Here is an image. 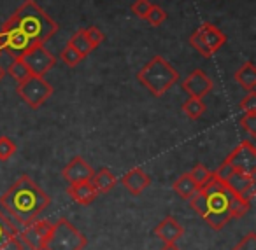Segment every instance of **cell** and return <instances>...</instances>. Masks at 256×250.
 I'll return each mask as SVG.
<instances>
[{
	"label": "cell",
	"mask_w": 256,
	"mask_h": 250,
	"mask_svg": "<svg viewBox=\"0 0 256 250\" xmlns=\"http://www.w3.org/2000/svg\"><path fill=\"white\" fill-rule=\"evenodd\" d=\"M0 56H2V49H0Z\"/></svg>",
	"instance_id": "cell-39"
},
{
	"label": "cell",
	"mask_w": 256,
	"mask_h": 250,
	"mask_svg": "<svg viewBox=\"0 0 256 250\" xmlns=\"http://www.w3.org/2000/svg\"><path fill=\"white\" fill-rule=\"evenodd\" d=\"M84 35H86V39H88V42L92 44L93 49H96V47L106 40V35H104L98 26H88V28H84Z\"/></svg>",
	"instance_id": "cell-30"
},
{
	"label": "cell",
	"mask_w": 256,
	"mask_h": 250,
	"mask_svg": "<svg viewBox=\"0 0 256 250\" xmlns=\"http://www.w3.org/2000/svg\"><path fill=\"white\" fill-rule=\"evenodd\" d=\"M18 147L9 137H0V161L6 163L16 154Z\"/></svg>",
	"instance_id": "cell-28"
},
{
	"label": "cell",
	"mask_w": 256,
	"mask_h": 250,
	"mask_svg": "<svg viewBox=\"0 0 256 250\" xmlns=\"http://www.w3.org/2000/svg\"><path fill=\"white\" fill-rule=\"evenodd\" d=\"M226 165H230L235 172L254 175L256 173V149L249 140H244L224 158Z\"/></svg>",
	"instance_id": "cell-8"
},
{
	"label": "cell",
	"mask_w": 256,
	"mask_h": 250,
	"mask_svg": "<svg viewBox=\"0 0 256 250\" xmlns=\"http://www.w3.org/2000/svg\"><path fill=\"white\" fill-rule=\"evenodd\" d=\"M238 109L242 112H254L256 110V91H249L238 103Z\"/></svg>",
	"instance_id": "cell-32"
},
{
	"label": "cell",
	"mask_w": 256,
	"mask_h": 250,
	"mask_svg": "<svg viewBox=\"0 0 256 250\" xmlns=\"http://www.w3.org/2000/svg\"><path fill=\"white\" fill-rule=\"evenodd\" d=\"M172 189L179 194V198H182V200H190V198L198 191V186H196L195 180L192 179V175L186 172V173H182V175L178 177V180L174 182Z\"/></svg>",
	"instance_id": "cell-20"
},
{
	"label": "cell",
	"mask_w": 256,
	"mask_h": 250,
	"mask_svg": "<svg viewBox=\"0 0 256 250\" xmlns=\"http://www.w3.org/2000/svg\"><path fill=\"white\" fill-rule=\"evenodd\" d=\"M67 194L72 201L79 205H92L98 198V191L92 184V180H82V182L68 184Z\"/></svg>",
	"instance_id": "cell-16"
},
{
	"label": "cell",
	"mask_w": 256,
	"mask_h": 250,
	"mask_svg": "<svg viewBox=\"0 0 256 250\" xmlns=\"http://www.w3.org/2000/svg\"><path fill=\"white\" fill-rule=\"evenodd\" d=\"M60 58H62V61L67 65V67H78V65L84 60V56H82V54L79 53L76 47H72L68 42H67V46L64 47V51H62Z\"/></svg>",
	"instance_id": "cell-26"
},
{
	"label": "cell",
	"mask_w": 256,
	"mask_h": 250,
	"mask_svg": "<svg viewBox=\"0 0 256 250\" xmlns=\"http://www.w3.org/2000/svg\"><path fill=\"white\" fill-rule=\"evenodd\" d=\"M214 88V82L210 81V77L204 70L196 68L193 70L188 77L182 81V91L188 93L193 98H204L206 95H209Z\"/></svg>",
	"instance_id": "cell-11"
},
{
	"label": "cell",
	"mask_w": 256,
	"mask_h": 250,
	"mask_svg": "<svg viewBox=\"0 0 256 250\" xmlns=\"http://www.w3.org/2000/svg\"><path fill=\"white\" fill-rule=\"evenodd\" d=\"M151 2L150 0H136L132 4V12L137 16V18H140V19H144L146 18V14H148V11H150V7H151Z\"/></svg>",
	"instance_id": "cell-33"
},
{
	"label": "cell",
	"mask_w": 256,
	"mask_h": 250,
	"mask_svg": "<svg viewBox=\"0 0 256 250\" xmlns=\"http://www.w3.org/2000/svg\"><path fill=\"white\" fill-rule=\"evenodd\" d=\"M53 86L40 75H28L25 81L16 84V95L30 107V109H39L48 98L53 95Z\"/></svg>",
	"instance_id": "cell-6"
},
{
	"label": "cell",
	"mask_w": 256,
	"mask_h": 250,
	"mask_svg": "<svg viewBox=\"0 0 256 250\" xmlns=\"http://www.w3.org/2000/svg\"><path fill=\"white\" fill-rule=\"evenodd\" d=\"M190 44H192V47L196 51V53H200L204 58H210V54H209V51L206 49V46L202 44V40H200V37H198V33L196 32H193L192 35H190Z\"/></svg>",
	"instance_id": "cell-35"
},
{
	"label": "cell",
	"mask_w": 256,
	"mask_h": 250,
	"mask_svg": "<svg viewBox=\"0 0 256 250\" xmlns=\"http://www.w3.org/2000/svg\"><path fill=\"white\" fill-rule=\"evenodd\" d=\"M154 235L164 243H178L184 235V229L179 224L178 219L172 217V215H167V217L158 222V226L154 228Z\"/></svg>",
	"instance_id": "cell-14"
},
{
	"label": "cell",
	"mask_w": 256,
	"mask_h": 250,
	"mask_svg": "<svg viewBox=\"0 0 256 250\" xmlns=\"http://www.w3.org/2000/svg\"><path fill=\"white\" fill-rule=\"evenodd\" d=\"M9 75H11L12 79H14L16 82H22V81H25L28 75H32V72H30V68L26 67V63L23 61V58L22 56H16L14 60H12V63L9 65V68L8 70Z\"/></svg>",
	"instance_id": "cell-22"
},
{
	"label": "cell",
	"mask_w": 256,
	"mask_h": 250,
	"mask_svg": "<svg viewBox=\"0 0 256 250\" xmlns=\"http://www.w3.org/2000/svg\"><path fill=\"white\" fill-rule=\"evenodd\" d=\"M0 250H23V242L20 240L18 235H14L8 242H4L0 245Z\"/></svg>",
	"instance_id": "cell-36"
},
{
	"label": "cell",
	"mask_w": 256,
	"mask_h": 250,
	"mask_svg": "<svg viewBox=\"0 0 256 250\" xmlns=\"http://www.w3.org/2000/svg\"><path fill=\"white\" fill-rule=\"evenodd\" d=\"M230 198L232 193L221 184L214 175L204 187H200L192 198L190 205L195 210L196 215L204 219L209 224L210 229L221 231L230 222Z\"/></svg>",
	"instance_id": "cell-2"
},
{
	"label": "cell",
	"mask_w": 256,
	"mask_h": 250,
	"mask_svg": "<svg viewBox=\"0 0 256 250\" xmlns=\"http://www.w3.org/2000/svg\"><path fill=\"white\" fill-rule=\"evenodd\" d=\"M51 205V196L28 175H22L0 196V210L16 228H26Z\"/></svg>",
	"instance_id": "cell-1"
},
{
	"label": "cell",
	"mask_w": 256,
	"mask_h": 250,
	"mask_svg": "<svg viewBox=\"0 0 256 250\" xmlns=\"http://www.w3.org/2000/svg\"><path fill=\"white\" fill-rule=\"evenodd\" d=\"M249 210H251V203H249V201H246L244 198H240V196H235V194H232V198H230V215H232V219L244 217Z\"/></svg>",
	"instance_id": "cell-24"
},
{
	"label": "cell",
	"mask_w": 256,
	"mask_h": 250,
	"mask_svg": "<svg viewBox=\"0 0 256 250\" xmlns=\"http://www.w3.org/2000/svg\"><path fill=\"white\" fill-rule=\"evenodd\" d=\"M6 23L22 30L32 44H46L58 32V23L36 0H25Z\"/></svg>",
	"instance_id": "cell-3"
},
{
	"label": "cell",
	"mask_w": 256,
	"mask_h": 250,
	"mask_svg": "<svg viewBox=\"0 0 256 250\" xmlns=\"http://www.w3.org/2000/svg\"><path fill=\"white\" fill-rule=\"evenodd\" d=\"M95 170L92 168L88 161H84V158L81 156H74L70 161L65 165V168L62 170V175L68 184L82 182V180H92Z\"/></svg>",
	"instance_id": "cell-12"
},
{
	"label": "cell",
	"mask_w": 256,
	"mask_h": 250,
	"mask_svg": "<svg viewBox=\"0 0 256 250\" xmlns=\"http://www.w3.org/2000/svg\"><path fill=\"white\" fill-rule=\"evenodd\" d=\"M86 243L84 235L68 219L60 217L51 228L44 250H82Z\"/></svg>",
	"instance_id": "cell-5"
},
{
	"label": "cell",
	"mask_w": 256,
	"mask_h": 250,
	"mask_svg": "<svg viewBox=\"0 0 256 250\" xmlns=\"http://www.w3.org/2000/svg\"><path fill=\"white\" fill-rule=\"evenodd\" d=\"M240 126L244 128L249 133V137L254 138L256 137V110L254 112H244V116L240 117Z\"/></svg>",
	"instance_id": "cell-31"
},
{
	"label": "cell",
	"mask_w": 256,
	"mask_h": 250,
	"mask_svg": "<svg viewBox=\"0 0 256 250\" xmlns=\"http://www.w3.org/2000/svg\"><path fill=\"white\" fill-rule=\"evenodd\" d=\"M51 228H53V224L48 219L34 221L30 226L23 228V231L18 233V236L23 242V245H28L32 250H44V245H46V240L50 236Z\"/></svg>",
	"instance_id": "cell-10"
},
{
	"label": "cell",
	"mask_w": 256,
	"mask_h": 250,
	"mask_svg": "<svg viewBox=\"0 0 256 250\" xmlns=\"http://www.w3.org/2000/svg\"><path fill=\"white\" fill-rule=\"evenodd\" d=\"M146 19L148 23H150L151 26H160L162 23L167 19V12L164 11V9L160 7V5H151L150 7V11H148V14H146Z\"/></svg>",
	"instance_id": "cell-29"
},
{
	"label": "cell",
	"mask_w": 256,
	"mask_h": 250,
	"mask_svg": "<svg viewBox=\"0 0 256 250\" xmlns=\"http://www.w3.org/2000/svg\"><path fill=\"white\" fill-rule=\"evenodd\" d=\"M68 44H70L72 47H76V49H78L79 53H81L84 58L88 56V54L93 51L92 44L88 42V39H86V35H84V28L78 30V32H76L74 35L70 37V40H68Z\"/></svg>",
	"instance_id": "cell-23"
},
{
	"label": "cell",
	"mask_w": 256,
	"mask_h": 250,
	"mask_svg": "<svg viewBox=\"0 0 256 250\" xmlns=\"http://www.w3.org/2000/svg\"><path fill=\"white\" fill-rule=\"evenodd\" d=\"M206 110H207V107L202 98H193V96H190V98L182 103V112H184L192 121L200 119Z\"/></svg>",
	"instance_id": "cell-21"
},
{
	"label": "cell",
	"mask_w": 256,
	"mask_h": 250,
	"mask_svg": "<svg viewBox=\"0 0 256 250\" xmlns=\"http://www.w3.org/2000/svg\"><path fill=\"white\" fill-rule=\"evenodd\" d=\"M22 58L26 67L30 68V72L34 75H40V77H44L56 65V56L51 51H48L44 44H32L22 54Z\"/></svg>",
	"instance_id": "cell-7"
},
{
	"label": "cell",
	"mask_w": 256,
	"mask_h": 250,
	"mask_svg": "<svg viewBox=\"0 0 256 250\" xmlns=\"http://www.w3.org/2000/svg\"><path fill=\"white\" fill-rule=\"evenodd\" d=\"M160 250H181V247L178 243H164V247Z\"/></svg>",
	"instance_id": "cell-37"
},
{
	"label": "cell",
	"mask_w": 256,
	"mask_h": 250,
	"mask_svg": "<svg viewBox=\"0 0 256 250\" xmlns=\"http://www.w3.org/2000/svg\"><path fill=\"white\" fill-rule=\"evenodd\" d=\"M32 46V40L25 35L20 28L4 23L0 28V49L2 53H9L12 56H22L28 47Z\"/></svg>",
	"instance_id": "cell-9"
},
{
	"label": "cell",
	"mask_w": 256,
	"mask_h": 250,
	"mask_svg": "<svg viewBox=\"0 0 256 250\" xmlns=\"http://www.w3.org/2000/svg\"><path fill=\"white\" fill-rule=\"evenodd\" d=\"M251 186H254V175H246V173L234 172L230 179L224 182V187L235 196H242Z\"/></svg>",
	"instance_id": "cell-18"
},
{
	"label": "cell",
	"mask_w": 256,
	"mask_h": 250,
	"mask_svg": "<svg viewBox=\"0 0 256 250\" xmlns=\"http://www.w3.org/2000/svg\"><path fill=\"white\" fill-rule=\"evenodd\" d=\"M188 173L192 175V179L195 180V184L198 186V189L206 186V184L210 180V177H212V172H210V170L207 168L206 165H200V163L193 166L192 172H188Z\"/></svg>",
	"instance_id": "cell-27"
},
{
	"label": "cell",
	"mask_w": 256,
	"mask_h": 250,
	"mask_svg": "<svg viewBox=\"0 0 256 250\" xmlns=\"http://www.w3.org/2000/svg\"><path fill=\"white\" fill-rule=\"evenodd\" d=\"M137 81L151 95L160 98L179 81V72L164 56L156 54L137 72Z\"/></svg>",
	"instance_id": "cell-4"
},
{
	"label": "cell",
	"mask_w": 256,
	"mask_h": 250,
	"mask_svg": "<svg viewBox=\"0 0 256 250\" xmlns=\"http://www.w3.org/2000/svg\"><path fill=\"white\" fill-rule=\"evenodd\" d=\"M195 32L198 33L200 40L206 46V49L209 51L210 56L214 53H218L224 46V42H226V35L216 25H212V23H202Z\"/></svg>",
	"instance_id": "cell-13"
},
{
	"label": "cell",
	"mask_w": 256,
	"mask_h": 250,
	"mask_svg": "<svg viewBox=\"0 0 256 250\" xmlns=\"http://www.w3.org/2000/svg\"><path fill=\"white\" fill-rule=\"evenodd\" d=\"M121 184L132 196H139V194L144 193V189L151 186V177L142 168H132L123 175Z\"/></svg>",
	"instance_id": "cell-15"
},
{
	"label": "cell",
	"mask_w": 256,
	"mask_h": 250,
	"mask_svg": "<svg viewBox=\"0 0 256 250\" xmlns=\"http://www.w3.org/2000/svg\"><path fill=\"white\" fill-rule=\"evenodd\" d=\"M18 228L14 226V222L4 214V212L0 210V245L4 242H8L11 236L18 235Z\"/></svg>",
	"instance_id": "cell-25"
},
{
	"label": "cell",
	"mask_w": 256,
	"mask_h": 250,
	"mask_svg": "<svg viewBox=\"0 0 256 250\" xmlns=\"http://www.w3.org/2000/svg\"><path fill=\"white\" fill-rule=\"evenodd\" d=\"M234 172H235V170L232 168L230 165H226V163H221V165L218 166L216 172H212V175H214V179H218L221 184H224L228 179H230V175H232Z\"/></svg>",
	"instance_id": "cell-34"
},
{
	"label": "cell",
	"mask_w": 256,
	"mask_h": 250,
	"mask_svg": "<svg viewBox=\"0 0 256 250\" xmlns=\"http://www.w3.org/2000/svg\"><path fill=\"white\" fill-rule=\"evenodd\" d=\"M118 179L109 168H100L98 172L93 173L92 177V184L95 186V189L98 191V194H106L116 186Z\"/></svg>",
	"instance_id": "cell-19"
},
{
	"label": "cell",
	"mask_w": 256,
	"mask_h": 250,
	"mask_svg": "<svg viewBox=\"0 0 256 250\" xmlns=\"http://www.w3.org/2000/svg\"><path fill=\"white\" fill-rule=\"evenodd\" d=\"M234 79L242 89L246 91H256V67L252 61H246L242 67H238L234 74Z\"/></svg>",
	"instance_id": "cell-17"
},
{
	"label": "cell",
	"mask_w": 256,
	"mask_h": 250,
	"mask_svg": "<svg viewBox=\"0 0 256 250\" xmlns=\"http://www.w3.org/2000/svg\"><path fill=\"white\" fill-rule=\"evenodd\" d=\"M6 74H8V72H6V68L4 67H0V82L4 81V77H6Z\"/></svg>",
	"instance_id": "cell-38"
}]
</instances>
